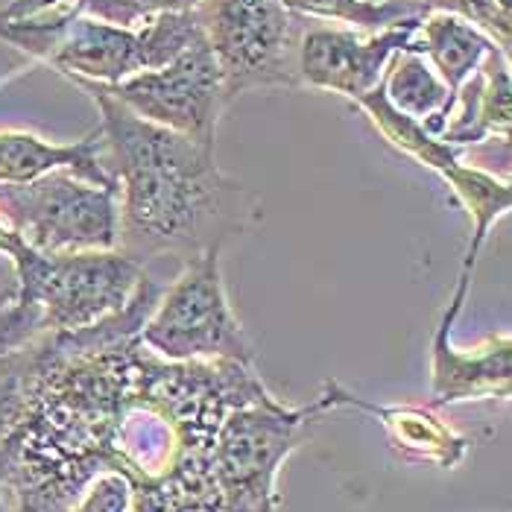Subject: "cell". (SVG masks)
<instances>
[{
    "instance_id": "cell-17",
    "label": "cell",
    "mask_w": 512,
    "mask_h": 512,
    "mask_svg": "<svg viewBox=\"0 0 512 512\" xmlns=\"http://www.w3.org/2000/svg\"><path fill=\"white\" fill-rule=\"evenodd\" d=\"M284 6L308 21H334L357 33H381L401 21L428 15L410 0H284Z\"/></svg>"
},
{
    "instance_id": "cell-23",
    "label": "cell",
    "mask_w": 512,
    "mask_h": 512,
    "mask_svg": "<svg viewBox=\"0 0 512 512\" xmlns=\"http://www.w3.org/2000/svg\"><path fill=\"white\" fill-rule=\"evenodd\" d=\"M68 9H74V12H82V9H85V0H68Z\"/></svg>"
},
{
    "instance_id": "cell-1",
    "label": "cell",
    "mask_w": 512,
    "mask_h": 512,
    "mask_svg": "<svg viewBox=\"0 0 512 512\" xmlns=\"http://www.w3.org/2000/svg\"><path fill=\"white\" fill-rule=\"evenodd\" d=\"M100 109L103 161L120 188L118 249L144 267L147 258L197 255L223 246L249 208L243 185L229 179L214 147L138 118L100 85L71 79Z\"/></svg>"
},
{
    "instance_id": "cell-8",
    "label": "cell",
    "mask_w": 512,
    "mask_h": 512,
    "mask_svg": "<svg viewBox=\"0 0 512 512\" xmlns=\"http://www.w3.org/2000/svg\"><path fill=\"white\" fill-rule=\"evenodd\" d=\"M422 18L401 21L381 33H357L346 27L311 24L299 47V82L302 88L331 91L349 100L369 94L387 71L398 50H407Z\"/></svg>"
},
{
    "instance_id": "cell-22",
    "label": "cell",
    "mask_w": 512,
    "mask_h": 512,
    "mask_svg": "<svg viewBox=\"0 0 512 512\" xmlns=\"http://www.w3.org/2000/svg\"><path fill=\"white\" fill-rule=\"evenodd\" d=\"M0 512H12V501H9V492L3 486V477H0Z\"/></svg>"
},
{
    "instance_id": "cell-20",
    "label": "cell",
    "mask_w": 512,
    "mask_h": 512,
    "mask_svg": "<svg viewBox=\"0 0 512 512\" xmlns=\"http://www.w3.org/2000/svg\"><path fill=\"white\" fill-rule=\"evenodd\" d=\"M132 501V483L126 474H97L77 498L71 512H126Z\"/></svg>"
},
{
    "instance_id": "cell-6",
    "label": "cell",
    "mask_w": 512,
    "mask_h": 512,
    "mask_svg": "<svg viewBox=\"0 0 512 512\" xmlns=\"http://www.w3.org/2000/svg\"><path fill=\"white\" fill-rule=\"evenodd\" d=\"M0 223L47 255L109 252L120 240V188L91 185L71 170L0 185Z\"/></svg>"
},
{
    "instance_id": "cell-13",
    "label": "cell",
    "mask_w": 512,
    "mask_h": 512,
    "mask_svg": "<svg viewBox=\"0 0 512 512\" xmlns=\"http://www.w3.org/2000/svg\"><path fill=\"white\" fill-rule=\"evenodd\" d=\"M495 47L498 44L480 27H474L472 21H466L463 15H454V12H428L413 41L407 44V50H416L431 62V68L445 82L451 97L460 91V85L472 77L480 68V62Z\"/></svg>"
},
{
    "instance_id": "cell-12",
    "label": "cell",
    "mask_w": 512,
    "mask_h": 512,
    "mask_svg": "<svg viewBox=\"0 0 512 512\" xmlns=\"http://www.w3.org/2000/svg\"><path fill=\"white\" fill-rule=\"evenodd\" d=\"M53 170H71L100 188H118L103 161L100 129L74 144H50L30 132H0V185H24Z\"/></svg>"
},
{
    "instance_id": "cell-24",
    "label": "cell",
    "mask_w": 512,
    "mask_h": 512,
    "mask_svg": "<svg viewBox=\"0 0 512 512\" xmlns=\"http://www.w3.org/2000/svg\"><path fill=\"white\" fill-rule=\"evenodd\" d=\"M3 232H6V226H3V223H0V237H3Z\"/></svg>"
},
{
    "instance_id": "cell-7",
    "label": "cell",
    "mask_w": 512,
    "mask_h": 512,
    "mask_svg": "<svg viewBox=\"0 0 512 512\" xmlns=\"http://www.w3.org/2000/svg\"><path fill=\"white\" fill-rule=\"evenodd\" d=\"M100 88L138 118L164 126L170 132H179L202 147H214L217 120L226 109V100H223L217 62L202 36L191 41L164 68L144 71Z\"/></svg>"
},
{
    "instance_id": "cell-16",
    "label": "cell",
    "mask_w": 512,
    "mask_h": 512,
    "mask_svg": "<svg viewBox=\"0 0 512 512\" xmlns=\"http://www.w3.org/2000/svg\"><path fill=\"white\" fill-rule=\"evenodd\" d=\"M357 106L366 112V118L375 123V129L387 138L390 147H395V150L404 153V156H410L413 161H419V164H425L428 170H434L439 176H442L445 170H451L457 161H463V150L445 144L442 138L428 135V132L422 129V123H416L413 118L395 112L393 106L387 103V97H384L381 82H378L369 94H363V97L357 100Z\"/></svg>"
},
{
    "instance_id": "cell-4",
    "label": "cell",
    "mask_w": 512,
    "mask_h": 512,
    "mask_svg": "<svg viewBox=\"0 0 512 512\" xmlns=\"http://www.w3.org/2000/svg\"><path fill=\"white\" fill-rule=\"evenodd\" d=\"M226 106L249 88H302L299 47L311 27L284 0H199L194 9Z\"/></svg>"
},
{
    "instance_id": "cell-10",
    "label": "cell",
    "mask_w": 512,
    "mask_h": 512,
    "mask_svg": "<svg viewBox=\"0 0 512 512\" xmlns=\"http://www.w3.org/2000/svg\"><path fill=\"white\" fill-rule=\"evenodd\" d=\"M512 85H510V53L492 50L472 77L454 94V106L448 115V126L439 135L445 144L457 150H472L492 138L510 141L512 126Z\"/></svg>"
},
{
    "instance_id": "cell-3",
    "label": "cell",
    "mask_w": 512,
    "mask_h": 512,
    "mask_svg": "<svg viewBox=\"0 0 512 512\" xmlns=\"http://www.w3.org/2000/svg\"><path fill=\"white\" fill-rule=\"evenodd\" d=\"M328 410H337L328 387L308 407H287L270 393L229 410L214 439V483L223 512H278V469L308 425Z\"/></svg>"
},
{
    "instance_id": "cell-14",
    "label": "cell",
    "mask_w": 512,
    "mask_h": 512,
    "mask_svg": "<svg viewBox=\"0 0 512 512\" xmlns=\"http://www.w3.org/2000/svg\"><path fill=\"white\" fill-rule=\"evenodd\" d=\"M381 88L395 112L422 123V129L428 135L439 138L445 132L454 97L448 94L445 82L439 79V74L422 53L398 50L387 62Z\"/></svg>"
},
{
    "instance_id": "cell-15",
    "label": "cell",
    "mask_w": 512,
    "mask_h": 512,
    "mask_svg": "<svg viewBox=\"0 0 512 512\" xmlns=\"http://www.w3.org/2000/svg\"><path fill=\"white\" fill-rule=\"evenodd\" d=\"M442 179L448 182L454 199L466 208V214L472 220V240H469V249H466V258H463V270L460 273L474 276L477 255H480L486 237L495 229V223L501 217H507V211H510V182L507 179H498L495 173L483 170L480 164H466V161H457L451 170L442 173Z\"/></svg>"
},
{
    "instance_id": "cell-18",
    "label": "cell",
    "mask_w": 512,
    "mask_h": 512,
    "mask_svg": "<svg viewBox=\"0 0 512 512\" xmlns=\"http://www.w3.org/2000/svg\"><path fill=\"white\" fill-rule=\"evenodd\" d=\"M381 3V0H375ZM425 12H454L480 27L504 53L512 47V0H410Z\"/></svg>"
},
{
    "instance_id": "cell-5",
    "label": "cell",
    "mask_w": 512,
    "mask_h": 512,
    "mask_svg": "<svg viewBox=\"0 0 512 512\" xmlns=\"http://www.w3.org/2000/svg\"><path fill=\"white\" fill-rule=\"evenodd\" d=\"M220 252L223 246H208L191 255L141 325V343L161 360H237L252 366L255 352L229 305Z\"/></svg>"
},
{
    "instance_id": "cell-9",
    "label": "cell",
    "mask_w": 512,
    "mask_h": 512,
    "mask_svg": "<svg viewBox=\"0 0 512 512\" xmlns=\"http://www.w3.org/2000/svg\"><path fill=\"white\" fill-rule=\"evenodd\" d=\"M472 290V276L460 273L454 296L448 308L439 316V325L431 337V410L457 404V401H477V398H510L512 381V340L510 334L492 337L474 355L460 352L451 343V328L457 316L463 314L466 299Z\"/></svg>"
},
{
    "instance_id": "cell-11",
    "label": "cell",
    "mask_w": 512,
    "mask_h": 512,
    "mask_svg": "<svg viewBox=\"0 0 512 512\" xmlns=\"http://www.w3.org/2000/svg\"><path fill=\"white\" fill-rule=\"evenodd\" d=\"M325 387L334 398L337 410L357 407L363 413H372L384 425L395 451L407 460L434 463L439 469H454L469 451V439L454 434L431 407H413V404L384 407V404H372L366 398H357L355 393L343 390L337 381H325Z\"/></svg>"
},
{
    "instance_id": "cell-19",
    "label": "cell",
    "mask_w": 512,
    "mask_h": 512,
    "mask_svg": "<svg viewBox=\"0 0 512 512\" xmlns=\"http://www.w3.org/2000/svg\"><path fill=\"white\" fill-rule=\"evenodd\" d=\"M197 3L199 0H85L82 12L118 27H141L158 15L194 12Z\"/></svg>"
},
{
    "instance_id": "cell-2",
    "label": "cell",
    "mask_w": 512,
    "mask_h": 512,
    "mask_svg": "<svg viewBox=\"0 0 512 512\" xmlns=\"http://www.w3.org/2000/svg\"><path fill=\"white\" fill-rule=\"evenodd\" d=\"M0 39L47 62L62 77L115 85L173 62L199 39V27L194 12L158 15L141 27H118L88 12L62 9L56 15L0 21Z\"/></svg>"
},
{
    "instance_id": "cell-21",
    "label": "cell",
    "mask_w": 512,
    "mask_h": 512,
    "mask_svg": "<svg viewBox=\"0 0 512 512\" xmlns=\"http://www.w3.org/2000/svg\"><path fill=\"white\" fill-rule=\"evenodd\" d=\"M59 3H68V0H12L9 6L0 9V21H21V18H33L41 15Z\"/></svg>"
}]
</instances>
